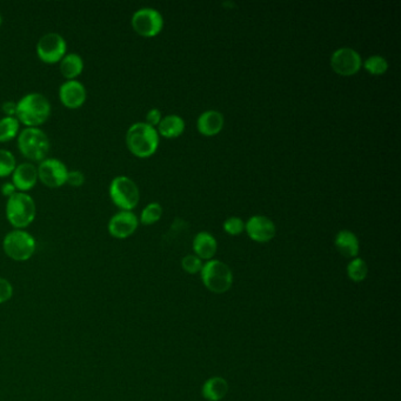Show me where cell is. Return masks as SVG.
<instances>
[{
    "label": "cell",
    "instance_id": "cell-29",
    "mask_svg": "<svg viewBox=\"0 0 401 401\" xmlns=\"http://www.w3.org/2000/svg\"><path fill=\"white\" fill-rule=\"evenodd\" d=\"M13 295V286L5 278H0V304L6 303Z\"/></svg>",
    "mask_w": 401,
    "mask_h": 401
},
{
    "label": "cell",
    "instance_id": "cell-25",
    "mask_svg": "<svg viewBox=\"0 0 401 401\" xmlns=\"http://www.w3.org/2000/svg\"><path fill=\"white\" fill-rule=\"evenodd\" d=\"M162 216H163L162 205L159 203H151L148 206H145L144 210L141 211L139 223L146 225V226H150V225H153L157 221H159Z\"/></svg>",
    "mask_w": 401,
    "mask_h": 401
},
{
    "label": "cell",
    "instance_id": "cell-17",
    "mask_svg": "<svg viewBox=\"0 0 401 401\" xmlns=\"http://www.w3.org/2000/svg\"><path fill=\"white\" fill-rule=\"evenodd\" d=\"M334 245L343 257L354 259L359 254V239L349 230H341L338 232L334 239Z\"/></svg>",
    "mask_w": 401,
    "mask_h": 401
},
{
    "label": "cell",
    "instance_id": "cell-27",
    "mask_svg": "<svg viewBox=\"0 0 401 401\" xmlns=\"http://www.w3.org/2000/svg\"><path fill=\"white\" fill-rule=\"evenodd\" d=\"M203 260L200 258H198L196 254H189L186 257L182 258V267L185 272L189 274H196L199 273L203 269Z\"/></svg>",
    "mask_w": 401,
    "mask_h": 401
},
{
    "label": "cell",
    "instance_id": "cell-21",
    "mask_svg": "<svg viewBox=\"0 0 401 401\" xmlns=\"http://www.w3.org/2000/svg\"><path fill=\"white\" fill-rule=\"evenodd\" d=\"M59 63L61 74L68 80L77 79V77L83 72L84 61L80 54H66Z\"/></svg>",
    "mask_w": 401,
    "mask_h": 401
},
{
    "label": "cell",
    "instance_id": "cell-26",
    "mask_svg": "<svg viewBox=\"0 0 401 401\" xmlns=\"http://www.w3.org/2000/svg\"><path fill=\"white\" fill-rule=\"evenodd\" d=\"M17 162L15 157L11 151L0 148V178H5L13 173Z\"/></svg>",
    "mask_w": 401,
    "mask_h": 401
},
{
    "label": "cell",
    "instance_id": "cell-28",
    "mask_svg": "<svg viewBox=\"0 0 401 401\" xmlns=\"http://www.w3.org/2000/svg\"><path fill=\"white\" fill-rule=\"evenodd\" d=\"M223 228L228 235H239L245 231V223L238 217H230L223 221Z\"/></svg>",
    "mask_w": 401,
    "mask_h": 401
},
{
    "label": "cell",
    "instance_id": "cell-33",
    "mask_svg": "<svg viewBox=\"0 0 401 401\" xmlns=\"http://www.w3.org/2000/svg\"><path fill=\"white\" fill-rule=\"evenodd\" d=\"M0 191H1V194L3 196L6 198H10L11 196L15 194V192H18L17 189H15V186L12 184V182H6L1 185L0 187Z\"/></svg>",
    "mask_w": 401,
    "mask_h": 401
},
{
    "label": "cell",
    "instance_id": "cell-13",
    "mask_svg": "<svg viewBox=\"0 0 401 401\" xmlns=\"http://www.w3.org/2000/svg\"><path fill=\"white\" fill-rule=\"evenodd\" d=\"M245 231L253 242H269L276 237V228L267 217L253 216L245 223Z\"/></svg>",
    "mask_w": 401,
    "mask_h": 401
},
{
    "label": "cell",
    "instance_id": "cell-15",
    "mask_svg": "<svg viewBox=\"0 0 401 401\" xmlns=\"http://www.w3.org/2000/svg\"><path fill=\"white\" fill-rule=\"evenodd\" d=\"M12 175V184L18 192H25L33 189L38 182V170L33 164L25 162L15 166Z\"/></svg>",
    "mask_w": 401,
    "mask_h": 401
},
{
    "label": "cell",
    "instance_id": "cell-23",
    "mask_svg": "<svg viewBox=\"0 0 401 401\" xmlns=\"http://www.w3.org/2000/svg\"><path fill=\"white\" fill-rule=\"evenodd\" d=\"M368 273V264L361 258H354L349 261V264L347 265V276L351 281H354V283L363 281L366 279Z\"/></svg>",
    "mask_w": 401,
    "mask_h": 401
},
{
    "label": "cell",
    "instance_id": "cell-34",
    "mask_svg": "<svg viewBox=\"0 0 401 401\" xmlns=\"http://www.w3.org/2000/svg\"><path fill=\"white\" fill-rule=\"evenodd\" d=\"M1 23H3V15L0 13V25H1Z\"/></svg>",
    "mask_w": 401,
    "mask_h": 401
},
{
    "label": "cell",
    "instance_id": "cell-14",
    "mask_svg": "<svg viewBox=\"0 0 401 401\" xmlns=\"http://www.w3.org/2000/svg\"><path fill=\"white\" fill-rule=\"evenodd\" d=\"M86 87L79 80H66L59 87V99L64 107L78 109L86 102Z\"/></svg>",
    "mask_w": 401,
    "mask_h": 401
},
{
    "label": "cell",
    "instance_id": "cell-11",
    "mask_svg": "<svg viewBox=\"0 0 401 401\" xmlns=\"http://www.w3.org/2000/svg\"><path fill=\"white\" fill-rule=\"evenodd\" d=\"M38 178L49 189H58L66 184L68 168L57 158H45L39 163Z\"/></svg>",
    "mask_w": 401,
    "mask_h": 401
},
{
    "label": "cell",
    "instance_id": "cell-7",
    "mask_svg": "<svg viewBox=\"0 0 401 401\" xmlns=\"http://www.w3.org/2000/svg\"><path fill=\"white\" fill-rule=\"evenodd\" d=\"M36 246L33 235L19 228L8 232L3 240L5 253L15 261L29 260L36 252Z\"/></svg>",
    "mask_w": 401,
    "mask_h": 401
},
{
    "label": "cell",
    "instance_id": "cell-10",
    "mask_svg": "<svg viewBox=\"0 0 401 401\" xmlns=\"http://www.w3.org/2000/svg\"><path fill=\"white\" fill-rule=\"evenodd\" d=\"M331 68L338 76L352 77L363 68V59L352 47H340L331 57Z\"/></svg>",
    "mask_w": 401,
    "mask_h": 401
},
{
    "label": "cell",
    "instance_id": "cell-31",
    "mask_svg": "<svg viewBox=\"0 0 401 401\" xmlns=\"http://www.w3.org/2000/svg\"><path fill=\"white\" fill-rule=\"evenodd\" d=\"M163 117H162V112L158 109H151L148 111V114H146V124L148 125L153 126V127H157L159 125L160 121H162Z\"/></svg>",
    "mask_w": 401,
    "mask_h": 401
},
{
    "label": "cell",
    "instance_id": "cell-8",
    "mask_svg": "<svg viewBox=\"0 0 401 401\" xmlns=\"http://www.w3.org/2000/svg\"><path fill=\"white\" fill-rule=\"evenodd\" d=\"M131 24L133 30L139 36L152 38L163 30L164 18L162 13L155 8H141L133 13Z\"/></svg>",
    "mask_w": 401,
    "mask_h": 401
},
{
    "label": "cell",
    "instance_id": "cell-6",
    "mask_svg": "<svg viewBox=\"0 0 401 401\" xmlns=\"http://www.w3.org/2000/svg\"><path fill=\"white\" fill-rule=\"evenodd\" d=\"M109 194L112 203L120 208V211H132L139 204L141 199L139 187L132 179L126 175H118L112 179Z\"/></svg>",
    "mask_w": 401,
    "mask_h": 401
},
{
    "label": "cell",
    "instance_id": "cell-4",
    "mask_svg": "<svg viewBox=\"0 0 401 401\" xmlns=\"http://www.w3.org/2000/svg\"><path fill=\"white\" fill-rule=\"evenodd\" d=\"M17 144L25 158L39 163L47 158L51 148L49 136L39 127L24 129L18 134Z\"/></svg>",
    "mask_w": 401,
    "mask_h": 401
},
{
    "label": "cell",
    "instance_id": "cell-24",
    "mask_svg": "<svg viewBox=\"0 0 401 401\" xmlns=\"http://www.w3.org/2000/svg\"><path fill=\"white\" fill-rule=\"evenodd\" d=\"M363 66L372 76H382L388 70V63H387L386 58L379 56V54L368 57L366 61H363Z\"/></svg>",
    "mask_w": 401,
    "mask_h": 401
},
{
    "label": "cell",
    "instance_id": "cell-1",
    "mask_svg": "<svg viewBox=\"0 0 401 401\" xmlns=\"http://www.w3.org/2000/svg\"><path fill=\"white\" fill-rule=\"evenodd\" d=\"M51 102L45 95L39 92H31L17 102L15 118L27 127H39L51 114Z\"/></svg>",
    "mask_w": 401,
    "mask_h": 401
},
{
    "label": "cell",
    "instance_id": "cell-16",
    "mask_svg": "<svg viewBox=\"0 0 401 401\" xmlns=\"http://www.w3.org/2000/svg\"><path fill=\"white\" fill-rule=\"evenodd\" d=\"M225 118L219 111H205L197 121L198 131L205 136H214L223 131Z\"/></svg>",
    "mask_w": 401,
    "mask_h": 401
},
{
    "label": "cell",
    "instance_id": "cell-2",
    "mask_svg": "<svg viewBox=\"0 0 401 401\" xmlns=\"http://www.w3.org/2000/svg\"><path fill=\"white\" fill-rule=\"evenodd\" d=\"M125 139L129 152L138 158H148L159 148V134L157 129L141 121L129 126Z\"/></svg>",
    "mask_w": 401,
    "mask_h": 401
},
{
    "label": "cell",
    "instance_id": "cell-3",
    "mask_svg": "<svg viewBox=\"0 0 401 401\" xmlns=\"http://www.w3.org/2000/svg\"><path fill=\"white\" fill-rule=\"evenodd\" d=\"M5 213L8 223L15 228L24 230L33 223L37 213V207L33 198L25 192H15L8 198Z\"/></svg>",
    "mask_w": 401,
    "mask_h": 401
},
{
    "label": "cell",
    "instance_id": "cell-5",
    "mask_svg": "<svg viewBox=\"0 0 401 401\" xmlns=\"http://www.w3.org/2000/svg\"><path fill=\"white\" fill-rule=\"evenodd\" d=\"M201 281L210 291L217 294L225 293L233 284V273L225 262L220 260H208L200 271Z\"/></svg>",
    "mask_w": 401,
    "mask_h": 401
},
{
    "label": "cell",
    "instance_id": "cell-22",
    "mask_svg": "<svg viewBox=\"0 0 401 401\" xmlns=\"http://www.w3.org/2000/svg\"><path fill=\"white\" fill-rule=\"evenodd\" d=\"M20 123L15 117H3L0 119V143L11 141L19 134Z\"/></svg>",
    "mask_w": 401,
    "mask_h": 401
},
{
    "label": "cell",
    "instance_id": "cell-30",
    "mask_svg": "<svg viewBox=\"0 0 401 401\" xmlns=\"http://www.w3.org/2000/svg\"><path fill=\"white\" fill-rule=\"evenodd\" d=\"M85 182V175L79 170L68 171L66 184L72 187H80Z\"/></svg>",
    "mask_w": 401,
    "mask_h": 401
},
{
    "label": "cell",
    "instance_id": "cell-32",
    "mask_svg": "<svg viewBox=\"0 0 401 401\" xmlns=\"http://www.w3.org/2000/svg\"><path fill=\"white\" fill-rule=\"evenodd\" d=\"M1 111L4 112L5 117H15L17 102H13V100H6L1 104Z\"/></svg>",
    "mask_w": 401,
    "mask_h": 401
},
{
    "label": "cell",
    "instance_id": "cell-20",
    "mask_svg": "<svg viewBox=\"0 0 401 401\" xmlns=\"http://www.w3.org/2000/svg\"><path fill=\"white\" fill-rule=\"evenodd\" d=\"M228 392V384L220 377H213L206 380L203 385V397L208 401H220L226 397Z\"/></svg>",
    "mask_w": 401,
    "mask_h": 401
},
{
    "label": "cell",
    "instance_id": "cell-18",
    "mask_svg": "<svg viewBox=\"0 0 401 401\" xmlns=\"http://www.w3.org/2000/svg\"><path fill=\"white\" fill-rule=\"evenodd\" d=\"M218 244L214 237L208 232H199L194 239V251L201 260H212L216 255Z\"/></svg>",
    "mask_w": 401,
    "mask_h": 401
},
{
    "label": "cell",
    "instance_id": "cell-19",
    "mask_svg": "<svg viewBox=\"0 0 401 401\" xmlns=\"http://www.w3.org/2000/svg\"><path fill=\"white\" fill-rule=\"evenodd\" d=\"M157 127H158L157 131H158L159 136H165L168 139L178 138L185 131V120L180 116L170 114V116L164 117Z\"/></svg>",
    "mask_w": 401,
    "mask_h": 401
},
{
    "label": "cell",
    "instance_id": "cell-12",
    "mask_svg": "<svg viewBox=\"0 0 401 401\" xmlns=\"http://www.w3.org/2000/svg\"><path fill=\"white\" fill-rule=\"evenodd\" d=\"M139 219L132 211H119L111 217L107 230L113 238L126 239L136 231Z\"/></svg>",
    "mask_w": 401,
    "mask_h": 401
},
{
    "label": "cell",
    "instance_id": "cell-9",
    "mask_svg": "<svg viewBox=\"0 0 401 401\" xmlns=\"http://www.w3.org/2000/svg\"><path fill=\"white\" fill-rule=\"evenodd\" d=\"M37 56L47 64L61 61L68 52V42L64 37L57 32H49L39 39L36 46Z\"/></svg>",
    "mask_w": 401,
    "mask_h": 401
}]
</instances>
